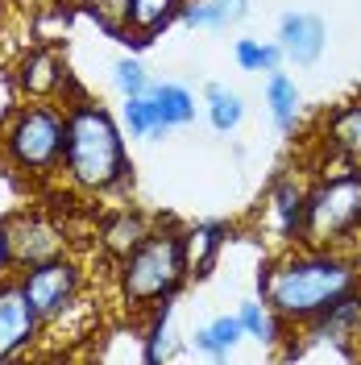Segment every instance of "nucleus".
Masks as SVG:
<instances>
[{
	"instance_id": "4be33fe9",
	"label": "nucleus",
	"mask_w": 361,
	"mask_h": 365,
	"mask_svg": "<svg viewBox=\"0 0 361 365\" xmlns=\"http://www.w3.org/2000/svg\"><path fill=\"white\" fill-rule=\"evenodd\" d=\"M150 96L158 100V108H162V116L171 120V129L195 120V96L183 88V83H150Z\"/></svg>"
},
{
	"instance_id": "5701e85b",
	"label": "nucleus",
	"mask_w": 361,
	"mask_h": 365,
	"mask_svg": "<svg viewBox=\"0 0 361 365\" xmlns=\"http://www.w3.org/2000/svg\"><path fill=\"white\" fill-rule=\"evenodd\" d=\"M233 58L241 71H278L283 67V46L278 42H258V38H241L233 46Z\"/></svg>"
},
{
	"instance_id": "aec40b11",
	"label": "nucleus",
	"mask_w": 361,
	"mask_h": 365,
	"mask_svg": "<svg viewBox=\"0 0 361 365\" xmlns=\"http://www.w3.org/2000/svg\"><path fill=\"white\" fill-rule=\"evenodd\" d=\"M241 336H245V328H241V319L237 316H216L212 324H203L200 332H195V344H200L212 361H225L228 353L237 349Z\"/></svg>"
},
{
	"instance_id": "f8f14e48",
	"label": "nucleus",
	"mask_w": 361,
	"mask_h": 365,
	"mask_svg": "<svg viewBox=\"0 0 361 365\" xmlns=\"http://www.w3.org/2000/svg\"><path fill=\"white\" fill-rule=\"evenodd\" d=\"M228 241V225L220 220H203V225L183 228V262H187V278H208L216 257Z\"/></svg>"
},
{
	"instance_id": "dca6fc26",
	"label": "nucleus",
	"mask_w": 361,
	"mask_h": 365,
	"mask_svg": "<svg viewBox=\"0 0 361 365\" xmlns=\"http://www.w3.org/2000/svg\"><path fill=\"white\" fill-rule=\"evenodd\" d=\"M141 361L158 365L166 357H175V295L171 299H158L154 312H150V328L141 336Z\"/></svg>"
},
{
	"instance_id": "0eeeda50",
	"label": "nucleus",
	"mask_w": 361,
	"mask_h": 365,
	"mask_svg": "<svg viewBox=\"0 0 361 365\" xmlns=\"http://www.w3.org/2000/svg\"><path fill=\"white\" fill-rule=\"evenodd\" d=\"M42 332V316L25 295L21 278H0V361L21 357Z\"/></svg>"
},
{
	"instance_id": "c756f323",
	"label": "nucleus",
	"mask_w": 361,
	"mask_h": 365,
	"mask_svg": "<svg viewBox=\"0 0 361 365\" xmlns=\"http://www.w3.org/2000/svg\"><path fill=\"white\" fill-rule=\"evenodd\" d=\"M357 341H361V324H357Z\"/></svg>"
},
{
	"instance_id": "f257e3e1",
	"label": "nucleus",
	"mask_w": 361,
	"mask_h": 365,
	"mask_svg": "<svg viewBox=\"0 0 361 365\" xmlns=\"http://www.w3.org/2000/svg\"><path fill=\"white\" fill-rule=\"evenodd\" d=\"M353 287H361L357 262L345 257L340 250H316V245L307 253H291L258 274L262 299L283 319H295V324H307Z\"/></svg>"
},
{
	"instance_id": "ddd939ff",
	"label": "nucleus",
	"mask_w": 361,
	"mask_h": 365,
	"mask_svg": "<svg viewBox=\"0 0 361 365\" xmlns=\"http://www.w3.org/2000/svg\"><path fill=\"white\" fill-rule=\"evenodd\" d=\"M183 4L187 0H129V34H125V42L150 46L166 25L179 21Z\"/></svg>"
},
{
	"instance_id": "39448f33",
	"label": "nucleus",
	"mask_w": 361,
	"mask_h": 365,
	"mask_svg": "<svg viewBox=\"0 0 361 365\" xmlns=\"http://www.w3.org/2000/svg\"><path fill=\"white\" fill-rule=\"evenodd\" d=\"M361 228V166H345L307 187V216H303V245L337 250Z\"/></svg>"
},
{
	"instance_id": "a211bd4d",
	"label": "nucleus",
	"mask_w": 361,
	"mask_h": 365,
	"mask_svg": "<svg viewBox=\"0 0 361 365\" xmlns=\"http://www.w3.org/2000/svg\"><path fill=\"white\" fill-rule=\"evenodd\" d=\"M125 125H129V133H133V137H162V133H171V120L162 116L158 100H154L150 91H141V96H125Z\"/></svg>"
},
{
	"instance_id": "423d86ee",
	"label": "nucleus",
	"mask_w": 361,
	"mask_h": 365,
	"mask_svg": "<svg viewBox=\"0 0 361 365\" xmlns=\"http://www.w3.org/2000/svg\"><path fill=\"white\" fill-rule=\"evenodd\" d=\"M21 287L34 312L42 316V324H50L54 316H63L71 303L79 299V287H83V270L79 262L59 253V257H46V262H34L21 270Z\"/></svg>"
},
{
	"instance_id": "393cba45",
	"label": "nucleus",
	"mask_w": 361,
	"mask_h": 365,
	"mask_svg": "<svg viewBox=\"0 0 361 365\" xmlns=\"http://www.w3.org/2000/svg\"><path fill=\"white\" fill-rule=\"evenodd\" d=\"M25 170H17L13 162H0V225H9L17 212H25Z\"/></svg>"
},
{
	"instance_id": "9d476101",
	"label": "nucleus",
	"mask_w": 361,
	"mask_h": 365,
	"mask_svg": "<svg viewBox=\"0 0 361 365\" xmlns=\"http://www.w3.org/2000/svg\"><path fill=\"white\" fill-rule=\"evenodd\" d=\"M278 46L295 67H316L324 46H328V25L316 13H283L278 17Z\"/></svg>"
},
{
	"instance_id": "cd10ccee",
	"label": "nucleus",
	"mask_w": 361,
	"mask_h": 365,
	"mask_svg": "<svg viewBox=\"0 0 361 365\" xmlns=\"http://www.w3.org/2000/svg\"><path fill=\"white\" fill-rule=\"evenodd\" d=\"M216 9L225 13L228 25H237V21H245L249 17V0H216Z\"/></svg>"
},
{
	"instance_id": "9b49d317",
	"label": "nucleus",
	"mask_w": 361,
	"mask_h": 365,
	"mask_svg": "<svg viewBox=\"0 0 361 365\" xmlns=\"http://www.w3.org/2000/svg\"><path fill=\"white\" fill-rule=\"evenodd\" d=\"M266 216H270V228L278 241H299L303 237V216H307V187L299 179H278L270 187Z\"/></svg>"
},
{
	"instance_id": "c85d7f7f",
	"label": "nucleus",
	"mask_w": 361,
	"mask_h": 365,
	"mask_svg": "<svg viewBox=\"0 0 361 365\" xmlns=\"http://www.w3.org/2000/svg\"><path fill=\"white\" fill-rule=\"evenodd\" d=\"M9 266L13 262V241H9V225H0V278H9Z\"/></svg>"
},
{
	"instance_id": "6e6552de",
	"label": "nucleus",
	"mask_w": 361,
	"mask_h": 365,
	"mask_svg": "<svg viewBox=\"0 0 361 365\" xmlns=\"http://www.w3.org/2000/svg\"><path fill=\"white\" fill-rule=\"evenodd\" d=\"M9 241H13V262L17 266H34V262L67 253V232H63V225H54L42 212H17L9 220Z\"/></svg>"
},
{
	"instance_id": "412c9836",
	"label": "nucleus",
	"mask_w": 361,
	"mask_h": 365,
	"mask_svg": "<svg viewBox=\"0 0 361 365\" xmlns=\"http://www.w3.org/2000/svg\"><path fill=\"white\" fill-rule=\"evenodd\" d=\"M203 100H208V120H212L216 133H233V129L241 125L245 104H241V96H237L233 88H225V83H208Z\"/></svg>"
},
{
	"instance_id": "a878e982",
	"label": "nucleus",
	"mask_w": 361,
	"mask_h": 365,
	"mask_svg": "<svg viewBox=\"0 0 361 365\" xmlns=\"http://www.w3.org/2000/svg\"><path fill=\"white\" fill-rule=\"evenodd\" d=\"M113 83H116L121 96H141V91H150V75H146V67H141L137 58H116Z\"/></svg>"
},
{
	"instance_id": "6ab92c4d",
	"label": "nucleus",
	"mask_w": 361,
	"mask_h": 365,
	"mask_svg": "<svg viewBox=\"0 0 361 365\" xmlns=\"http://www.w3.org/2000/svg\"><path fill=\"white\" fill-rule=\"evenodd\" d=\"M237 319H241V328H245V336L262 344H278L283 341V324H278V312H274L266 299H245L241 307H237Z\"/></svg>"
},
{
	"instance_id": "4468645a",
	"label": "nucleus",
	"mask_w": 361,
	"mask_h": 365,
	"mask_svg": "<svg viewBox=\"0 0 361 365\" xmlns=\"http://www.w3.org/2000/svg\"><path fill=\"white\" fill-rule=\"evenodd\" d=\"M150 216L146 212H137V207H121V212H113L104 225H100V245L113 253V257H125V253L133 250V245H141L146 237H150Z\"/></svg>"
},
{
	"instance_id": "7c9ffc66",
	"label": "nucleus",
	"mask_w": 361,
	"mask_h": 365,
	"mask_svg": "<svg viewBox=\"0 0 361 365\" xmlns=\"http://www.w3.org/2000/svg\"><path fill=\"white\" fill-rule=\"evenodd\" d=\"M357 232H361V228H357ZM357 245H361V237H357Z\"/></svg>"
},
{
	"instance_id": "bb28decb",
	"label": "nucleus",
	"mask_w": 361,
	"mask_h": 365,
	"mask_svg": "<svg viewBox=\"0 0 361 365\" xmlns=\"http://www.w3.org/2000/svg\"><path fill=\"white\" fill-rule=\"evenodd\" d=\"M17 96H21V91H17V79H13V71L0 67V125H4L9 116L17 113Z\"/></svg>"
},
{
	"instance_id": "7ed1b4c3",
	"label": "nucleus",
	"mask_w": 361,
	"mask_h": 365,
	"mask_svg": "<svg viewBox=\"0 0 361 365\" xmlns=\"http://www.w3.org/2000/svg\"><path fill=\"white\" fill-rule=\"evenodd\" d=\"M187 278L183 262V232L175 228H150V237L133 245L125 257H116V287L129 307H154L158 299H171Z\"/></svg>"
},
{
	"instance_id": "2eb2a0df",
	"label": "nucleus",
	"mask_w": 361,
	"mask_h": 365,
	"mask_svg": "<svg viewBox=\"0 0 361 365\" xmlns=\"http://www.w3.org/2000/svg\"><path fill=\"white\" fill-rule=\"evenodd\" d=\"M324 137H328V145L337 150V158L345 166H361V100L340 104L337 113L328 116Z\"/></svg>"
},
{
	"instance_id": "b1692460",
	"label": "nucleus",
	"mask_w": 361,
	"mask_h": 365,
	"mask_svg": "<svg viewBox=\"0 0 361 365\" xmlns=\"http://www.w3.org/2000/svg\"><path fill=\"white\" fill-rule=\"evenodd\" d=\"M83 9L108 38L125 42V34H129V0H83Z\"/></svg>"
},
{
	"instance_id": "1a4fd4ad",
	"label": "nucleus",
	"mask_w": 361,
	"mask_h": 365,
	"mask_svg": "<svg viewBox=\"0 0 361 365\" xmlns=\"http://www.w3.org/2000/svg\"><path fill=\"white\" fill-rule=\"evenodd\" d=\"M13 79H17V91L29 100H54L67 91V63L54 46H34L17 58Z\"/></svg>"
},
{
	"instance_id": "f03ea898",
	"label": "nucleus",
	"mask_w": 361,
	"mask_h": 365,
	"mask_svg": "<svg viewBox=\"0 0 361 365\" xmlns=\"http://www.w3.org/2000/svg\"><path fill=\"white\" fill-rule=\"evenodd\" d=\"M67 145H63V170L67 179L88 191L104 195L129 182V154H125V137L121 125L104 104H96L88 96H75L67 108Z\"/></svg>"
},
{
	"instance_id": "f3484780",
	"label": "nucleus",
	"mask_w": 361,
	"mask_h": 365,
	"mask_svg": "<svg viewBox=\"0 0 361 365\" xmlns=\"http://www.w3.org/2000/svg\"><path fill=\"white\" fill-rule=\"evenodd\" d=\"M266 104H270V120L278 133H295L299 129V88H295V79L287 71H270Z\"/></svg>"
},
{
	"instance_id": "20e7f679",
	"label": "nucleus",
	"mask_w": 361,
	"mask_h": 365,
	"mask_svg": "<svg viewBox=\"0 0 361 365\" xmlns=\"http://www.w3.org/2000/svg\"><path fill=\"white\" fill-rule=\"evenodd\" d=\"M63 145H67V113L54 108L50 100L17 104V113L0 129V150L25 175H50L63 166Z\"/></svg>"
}]
</instances>
